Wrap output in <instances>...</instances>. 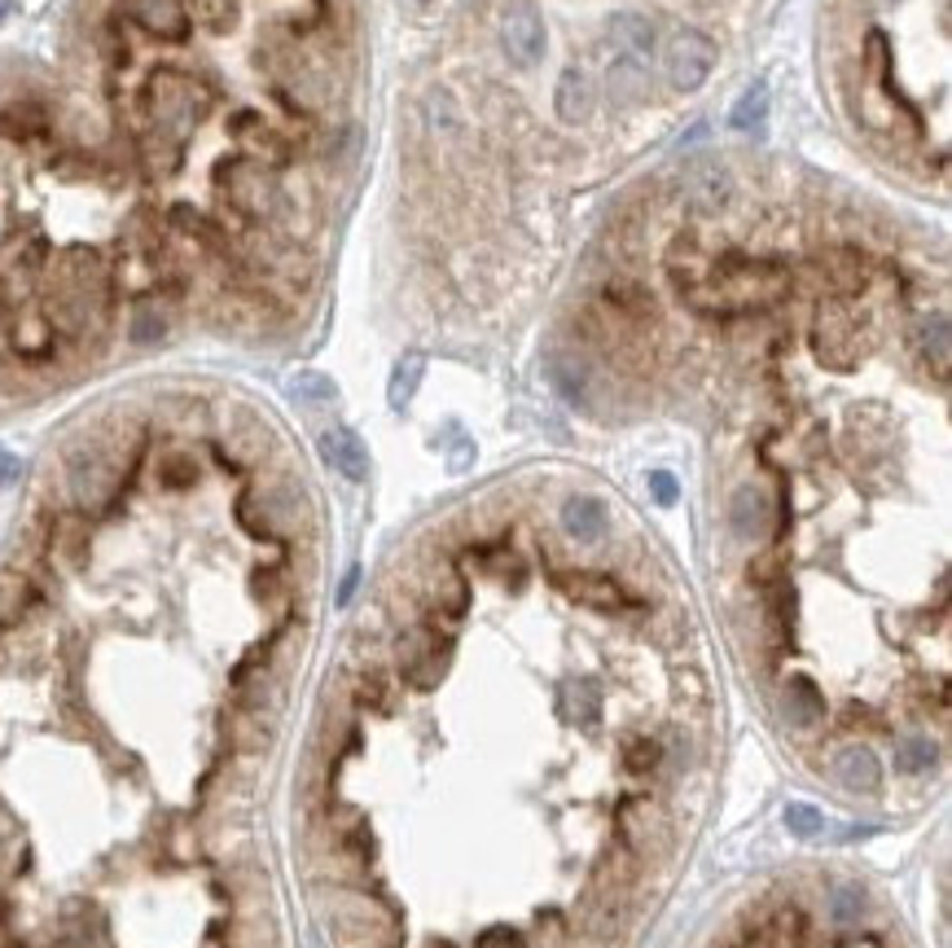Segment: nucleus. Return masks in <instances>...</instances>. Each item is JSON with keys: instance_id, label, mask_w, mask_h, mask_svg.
<instances>
[{"instance_id": "39448f33", "label": "nucleus", "mask_w": 952, "mask_h": 948, "mask_svg": "<svg viewBox=\"0 0 952 948\" xmlns=\"http://www.w3.org/2000/svg\"><path fill=\"white\" fill-rule=\"evenodd\" d=\"M562 527H567V536H571V540H580V545H598L610 527L607 506H602L598 497H571V501L562 506Z\"/></svg>"}, {"instance_id": "423d86ee", "label": "nucleus", "mask_w": 952, "mask_h": 948, "mask_svg": "<svg viewBox=\"0 0 952 948\" xmlns=\"http://www.w3.org/2000/svg\"><path fill=\"white\" fill-rule=\"evenodd\" d=\"M610 40L623 58H637V62H650V53H654V27L641 13H619L610 22Z\"/></svg>"}, {"instance_id": "f03ea898", "label": "nucleus", "mask_w": 952, "mask_h": 948, "mask_svg": "<svg viewBox=\"0 0 952 948\" xmlns=\"http://www.w3.org/2000/svg\"><path fill=\"white\" fill-rule=\"evenodd\" d=\"M501 44H505L510 62H519V67H535L540 62V53H544V22H540V13H535L531 0H514L505 9V18H501Z\"/></svg>"}, {"instance_id": "0eeeda50", "label": "nucleus", "mask_w": 952, "mask_h": 948, "mask_svg": "<svg viewBox=\"0 0 952 948\" xmlns=\"http://www.w3.org/2000/svg\"><path fill=\"white\" fill-rule=\"evenodd\" d=\"M769 497L760 492V488H742L738 497H733V531L738 536H746V540H755V536H764L769 531Z\"/></svg>"}, {"instance_id": "9b49d317", "label": "nucleus", "mask_w": 952, "mask_h": 948, "mask_svg": "<svg viewBox=\"0 0 952 948\" xmlns=\"http://www.w3.org/2000/svg\"><path fill=\"white\" fill-rule=\"evenodd\" d=\"M418 378H422V356L413 351V356H404V360L395 365V378H391V405H395V409H400V405L413 396Z\"/></svg>"}, {"instance_id": "6e6552de", "label": "nucleus", "mask_w": 952, "mask_h": 948, "mask_svg": "<svg viewBox=\"0 0 952 948\" xmlns=\"http://www.w3.org/2000/svg\"><path fill=\"white\" fill-rule=\"evenodd\" d=\"M321 452H325V461H330L334 470H343L347 479H364V470H369L364 448H360V439L351 431H330L321 439Z\"/></svg>"}, {"instance_id": "4468645a", "label": "nucleus", "mask_w": 952, "mask_h": 948, "mask_svg": "<svg viewBox=\"0 0 952 948\" xmlns=\"http://www.w3.org/2000/svg\"><path fill=\"white\" fill-rule=\"evenodd\" d=\"M418 4H427V0H418Z\"/></svg>"}, {"instance_id": "20e7f679", "label": "nucleus", "mask_w": 952, "mask_h": 948, "mask_svg": "<svg viewBox=\"0 0 952 948\" xmlns=\"http://www.w3.org/2000/svg\"><path fill=\"white\" fill-rule=\"evenodd\" d=\"M553 106H558V119L562 123H584L593 114V80L580 71V67H567L558 76V92H553Z\"/></svg>"}, {"instance_id": "f257e3e1", "label": "nucleus", "mask_w": 952, "mask_h": 948, "mask_svg": "<svg viewBox=\"0 0 952 948\" xmlns=\"http://www.w3.org/2000/svg\"><path fill=\"white\" fill-rule=\"evenodd\" d=\"M663 67H668V84L677 92H698L715 67V40L693 27H681L663 49Z\"/></svg>"}, {"instance_id": "9d476101", "label": "nucleus", "mask_w": 952, "mask_h": 948, "mask_svg": "<svg viewBox=\"0 0 952 948\" xmlns=\"http://www.w3.org/2000/svg\"><path fill=\"white\" fill-rule=\"evenodd\" d=\"M729 123H733L738 132H764V123H769V84L746 88V92L738 97V106H733Z\"/></svg>"}, {"instance_id": "7ed1b4c3", "label": "nucleus", "mask_w": 952, "mask_h": 948, "mask_svg": "<svg viewBox=\"0 0 952 948\" xmlns=\"http://www.w3.org/2000/svg\"><path fill=\"white\" fill-rule=\"evenodd\" d=\"M733 193V176L724 163H690L685 176H681V198L698 207V211H711V207H720L724 198Z\"/></svg>"}, {"instance_id": "f8f14e48", "label": "nucleus", "mask_w": 952, "mask_h": 948, "mask_svg": "<svg viewBox=\"0 0 952 948\" xmlns=\"http://www.w3.org/2000/svg\"><path fill=\"white\" fill-rule=\"evenodd\" d=\"M650 488H654V497H659L663 506H672V501H677V483H672V475H663V470H659V475H650Z\"/></svg>"}, {"instance_id": "1a4fd4ad", "label": "nucleus", "mask_w": 952, "mask_h": 948, "mask_svg": "<svg viewBox=\"0 0 952 948\" xmlns=\"http://www.w3.org/2000/svg\"><path fill=\"white\" fill-rule=\"evenodd\" d=\"M610 92L619 101H641L650 92V67L637 62V58H619L610 62Z\"/></svg>"}, {"instance_id": "ddd939ff", "label": "nucleus", "mask_w": 952, "mask_h": 948, "mask_svg": "<svg viewBox=\"0 0 952 948\" xmlns=\"http://www.w3.org/2000/svg\"><path fill=\"white\" fill-rule=\"evenodd\" d=\"M13 475H18V461H13V457H9L4 448H0V483H9Z\"/></svg>"}]
</instances>
